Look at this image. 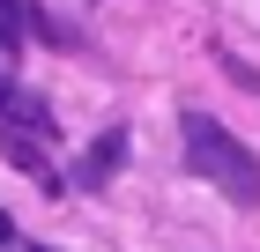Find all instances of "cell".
<instances>
[{"label":"cell","instance_id":"1","mask_svg":"<svg viewBox=\"0 0 260 252\" xmlns=\"http://www.w3.org/2000/svg\"><path fill=\"white\" fill-rule=\"evenodd\" d=\"M186 163H193L223 200H238V208H260V156L245 149L231 126H216L208 112H186Z\"/></svg>","mask_w":260,"mask_h":252},{"label":"cell","instance_id":"2","mask_svg":"<svg viewBox=\"0 0 260 252\" xmlns=\"http://www.w3.org/2000/svg\"><path fill=\"white\" fill-rule=\"evenodd\" d=\"M52 141H60V126H52V112H45L22 82L0 89V149H8L15 171H30L38 186H52Z\"/></svg>","mask_w":260,"mask_h":252},{"label":"cell","instance_id":"3","mask_svg":"<svg viewBox=\"0 0 260 252\" xmlns=\"http://www.w3.org/2000/svg\"><path fill=\"white\" fill-rule=\"evenodd\" d=\"M119 156H126V134H119V126H112V134H97V141H89V156L75 163V186H89V193H97V186H112V178H119Z\"/></svg>","mask_w":260,"mask_h":252},{"label":"cell","instance_id":"4","mask_svg":"<svg viewBox=\"0 0 260 252\" xmlns=\"http://www.w3.org/2000/svg\"><path fill=\"white\" fill-rule=\"evenodd\" d=\"M30 8H22V0H0V52H22V38H30Z\"/></svg>","mask_w":260,"mask_h":252},{"label":"cell","instance_id":"5","mask_svg":"<svg viewBox=\"0 0 260 252\" xmlns=\"http://www.w3.org/2000/svg\"><path fill=\"white\" fill-rule=\"evenodd\" d=\"M8 245H15V223H8V208H0V252H8Z\"/></svg>","mask_w":260,"mask_h":252},{"label":"cell","instance_id":"6","mask_svg":"<svg viewBox=\"0 0 260 252\" xmlns=\"http://www.w3.org/2000/svg\"><path fill=\"white\" fill-rule=\"evenodd\" d=\"M38 252H52V245H38Z\"/></svg>","mask_w":260,"mask_h":252}]
</instances>
